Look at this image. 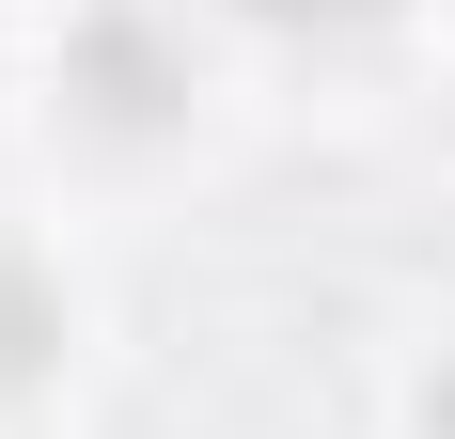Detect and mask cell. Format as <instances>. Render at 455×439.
Masks as SVG:
<instances>
[{
  "label": "cell",
  "mask_w": 455,
  "mask_h": 439,
  "mask_svg": "<svg viewBox=\"0 0 455 439\" xmlns=\"http://www.w3.org/2000/svg\"><path fill=\"white\" fill-rule=\"evenodd\" d=\"M47 346H63V314H47V283H32V267L0 251V393H32V377H47Z\"/></svg>",
  "instance_id": "1"
},
{
  "label": "cell",
  "mask_w": 455,
  "mask_h": 439,
  "mask_svg": "<svg viewBox=\"0 0 455 439\" xmlns=\"http://www.w3.org/2000/svg\"><path fill=\"white\" fill-rule=\"evenodd\" d=\"M251 16H283V32H362L377 0H251Z\"/></svg>",
  "instance_id": "2"
}]
</instances>
